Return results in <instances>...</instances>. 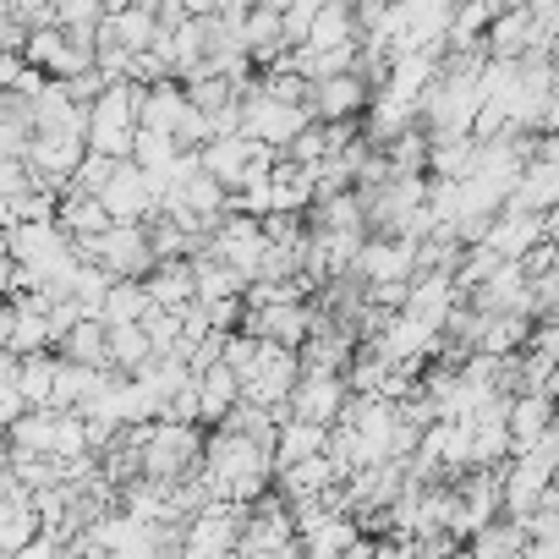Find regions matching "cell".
<instances>
[{
    "label": "cell",
    "instance_id": "1",
    "mask_svg": "<svg viewBox=\"0 0 559 559\" xmlns=\"http://www.w3.org/2000/svg\"><path fill=\"white\" fill-rule=\"evenodd\" d=\"M241 466H258V450L252 444H241ZM230 483L247 493V488H258V477H247V472H230Z\"/></svg>",
    "mask_w": 559,
    "mask_h": 559
}]
</instances>
